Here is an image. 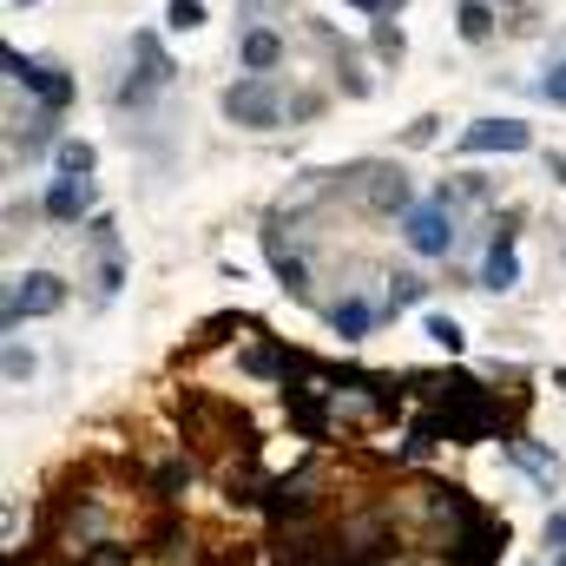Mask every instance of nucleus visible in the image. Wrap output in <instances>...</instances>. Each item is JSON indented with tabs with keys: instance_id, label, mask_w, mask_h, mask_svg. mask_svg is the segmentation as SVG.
I'll return each mask as SVG.
<instances>
[{
	"instance_id": "19",
	"label": "nucleus",
	"mask_w": 566,
	"mask_h": 566,
	"mask_svg": "<svg viewBox=\"0 0 566 566\" xmlns=\"http://www.w3.org/2000/svg\"><path fill=\"white\" fill-rule=\"evenodd\" d=\"M507 448H514V461H521V468H527L541 488H554V481H560V461H547L541 448H527V441H507Z\"/></svg>"
},
{
	"instance_id": "25",
	"label": "nucleus",
	"mask_w": 566,
	"mask_h": 566,
	"mask_svg": "<svg viewBox=\"0 0 566 566\" xmlns=\"http://www.w3.org/2000/svg\"><path fill=\"white\" fill-rule=\"evenodd\" d=\"M541 93H547L554 106H566V60L554 66V73H547V80H541Z\"/></svg>"
},
{
	"instance_id": "24",
	"label": "nucleus",
	"mask_w": 566,
	"mask_h": 566,
	"mask_svg": "<svg viewBox=\"0 0 566 566\" xmlns=\"http://www.w3.org/2000/svg\"><path fill=\"white\" fill-rule=\"evenodd\" d=\"M33 376V356L27 349H7V382H27Z\"/></svg>"
},
{
	"instance_id": "18",
	"label": "nucleus",
	"mask_w": 566,
	"mask_h": 566,
	"mask_svg": "<svg viewBox=\"0 0 566 566\" xmlns=\"http://www.w3.org/2000/svg\"><path fill=\"white\" fill-rule=\"evenodd\" d=\"M369 205H376V211H409V178L382 171V178L369 185Z\"/></svg>"
},
{
	"instance_id": "9",
	"label": "nucleus",
	"mask_w": 566,
	"mask_h": 566,
	"mask_svg": "<svg viewBox=\"0 0 566 566\" xmlns=\"http://www.w3.org/2000/svg\"><path fill=\"white\" fill-rule=\"evenodd\" d=\"M521 283V258H514V231H494L488 264H481V290H514Z\"/></svg>"
},
{
	"instance_id": "10",
	"label": "nucleus",
	"mask_w": 566,
	"mask_h": 566,
	"mask_svg": "<svg viewBox=\"0 0 566 566\" xmlns=\"http://www.w3.org/2000/svg\"><path fill=\"white\" fill-rule=\"evenodd\" d=\"M151 547H158V566H198V534L185 527V521H158V534H151Z\"/></svg>"
},
{
	"instance_id": "6",
	"label": "nucleus",
	"mask_w": 566,
	"mask_h": 566,
	"mask_svg": "<svg viewBox=\"0 0 566 566\" xmlns=\"http://www.w3.org/2000/svg\"><path fill=\"white\" fill-rule=\"evenodd\" d=\"M60 303H66V283L53 277V271H27V277L13 283V296H7V329L20 316H53Z\"/></svg>"
},
{
	"instance_id": "16",
	"label": "nucleus",
	"mask_w": 566,
	"mask_h": 566,
	"mask_svg": "<svg viewBox=\"0 0 566 566\" xmlns=\"http://www.w3.org/2000/svg\"><path fill=\"white\" fill-rule=\"evenodd\" d=\"M185 488H191V461H165L158 474H151V501H185Z\"/></svg>"
},
{
	"instance_id": "15",
	"label": "nucleus",
	"mask_w": 566,
	"mask_h": 566,
	"mask_svg": "<svg viewBox=\"0 0 566 566\" xmlns=\"http://www.w3.org/2000/svg\"><path fill=\"white\" fill-rule=\"evenodd\" d=\"M93 158H99V151H93L86 139H60V145H53V165H60V178H93Z\"/></svg>"
},
{
	"instance_id": "11",
	"label": "nucleus",
	"mask_w": 566,
	"mask_h": 566,
	"mask_svg": "<svg viewBox=\"0 0 566 566\" xmlns=\"http://www.w3.org/2000/svg\"><path fill=\"white\" fill-rule=\"evenodd\" d=\"M238 60H244V73H271L283 60V40L271 33V27H251L244 40H238Z\"/></svg>"
},
{
	"instance_id": "28",
	"label": "nucleus",
	"mask_w": 566,
	"mask_h": 566,
	"mask_svg": "<svg viewBox=\"0 0 566 566\" xmlns=\"http://www.w3.org/2000/svg\"><path fill=\"white\" fill-rule=\"evenodd\" d=\"M547 165H554V178H560V185H566V158H547Z\"/></svg>"
},
{
	"instance_id": "7",
	"label": "nucleus",
	"mask_w": 566,
	"mask_h": 566,
	"mask_svg": "<svg viewBox=\"0 0 566 566\" xmlns=\"http://www.w3.org/2000/svg\"><path fill=\"white\" fill-rule=\"evenodd\" d=\"M527 145H534V126L527 119H481V126L461 133V151L468 158H481V151H527Z\"/></svg>"
},
{
	"instance_id": "20",
	"label": "nucleus",
	"mask_w": 566,
	"mask_h": 566,
	"mask_svg": "<svg viewBox=\"0 0 566 566\" xmlns=\"http://www.w3.org/2000/svg\"><path fill=\"white\" fill-rule=\"evenodd\" d=\"M428 296V283L416 277V271H402V277L389 283V310H409V303H422Z\"/></svg>"
},
{
	"instance_id": "23",
	"label": "nucleus",
	"mask_w": 566,
	"mask_h": 566,
	"mask_svg": "<svg viewBox=\"0 0 566 566\" xmlns=\"http://www.w3.org/2000/svg\"><path fill=\"white\" fill-rule=\"evenodd\" d=\"M46 139H53V113H33V119H27V133H20V145H27V151H40Z\"/></svg>"
},
{
	"instance_id": "27",
	"label": "nucleus",
	"mask_w": 566,
	"mask_h": 566,
	"mask_svg": "<svg viewBox=\"0 0 566 566\" xmlns=\"http://www.w3.org/2000/svg\"><path fill=\"white\" fill-rule=\"evenodd\" d=\"M349 7H363V13H389V7H402V0H349Z\"/></svg>"
},
{
	"instance_id": "2",
	"label": "nucleus",
	"mask_w": 566,
	"mask_h": 566,
	"mask_svg": "<svg viewBox=\"0 0 566 566\" xmlns=\"http://www.w3.org/2000/svg\"><path fill=\"white\" fill-rule=\"evenodd\" d=\"M402 238H409V251H416V258H448V251H454V211H448V191L409 211Z\"/></svg>"
},
{
	"instance_id": "21",
	"label": "nucleus",
	"mask_w": 566,
	"mask_h": 566,
	"mask_svg": "<svg viewBox=\"0 0 566 566\" xmlns=\"http://www.w3.org/2000/svg\"><path fill=\"white\" fill-rule=\"evenodd\" d=\"M428 336H434V343H441V349H448V356H461V343H468V336H461V323H454V316H428Z\"/></svg>"
},
{
	"instance_id": "1",
	"label": "nucleus",
	"mask_w": 566,
	"mask_h": 566,
	"mask_svg": "<svg viewBox=\"0 0 566 566\" xmlns=\"http://www.w3.org/2000/svg\"><path fill=\"white\" fill-rule=\"evenodd\" d=\"M501 554H507V521H494L481 507L448 534V566H494Z\"/></svg>"
},
{
	"instance_id": "3",
	"label": "nucleus",
	"mask_w": 566,
	"mask_h": 566,
	"mask_svg": "<svg viewBox=\"0 0 566 566\" xmlns=\"http://www.w3.org/2000/svg\"><path fill=\"white\" fill-rule=\"evenodd\" d=\"M224 119H238V126H277L283 119V99H277V86L264 80V73H251V80H238L231 93H224Z\"/></svg>"
},
{
	"instance_id": "14",
	"label": "nucleus",
	"mask_w": 566,
	"mask_h": 566,
	"mask_svg": "<svg viewBox=\"0 0 566 566\" xmlns=\"http://www.w3.org/2000/svg\"><path fill=\"white\" fill-rule=\"evenodd\" d=\"M454 20H461V40H468V46L494 40V7H488V0H461V7H454Z\"/></svg>"
},
{
	"instance_id": "8",
	"label": "nucleus",
	"mask_w": 566,
	"mask_h": 566,
	"mask_svg": "<svg viewBox=\"0 0 566 566\" xmlns=\"http://www.w3.org/2000/svg\"><path fill=\"white\" fill-rule=\"evenodd\" d=\"M86 205H93V178H53V191H46V218L53 224H80Z\"/></svg>"
},
{
	"instance_id": "29",
	"label": "nucleus",
	"mask_w": 566,
	"mask_h": 566,
	"mask_svg": "<svg viewBox=\"0 0 566 566\" xmlns=\"http://www.w3.org/2000/svg\"><path fill=\"white\" fill-rule=\"evenodd\" d=\"M488 7H494V0H488ZM501 7H521V0H501Z\"/></svg>"
},
{
	"instance_id": "13",
	"label": "nucleus",
	"mask_w": 566,
	"mask_h": 566,
	"mask_svg": "<svg viewBox=\"0 0 566 566\" xmlns=\"http://www.w3.org/2000/svg\"><path fill=\"white\" fill-rule=\"evenodd\" d=\"M329 323H336V336H343V343H356V336H369V329H376V310H369L363 296H343V303L329 310Z\"/></svg>"
},
{
	"instance_id": "22",
	"label": "nucleus",
	"mask_w": 566,
	"mask_h": 566,
	"mask_svg": "<svg viewBox=\"0 0 566 566\" xmlns=\"http://www.w3.org/2000/svg\"><path fill=\"white\" fill-rule=\"evenodd\" d=\"M165 20H171L178 33H191V27H205V0H171V7H165Z\"/></svg>"
},
{
	"instance_id": "26",
	"label": "nucleus",
	"mask_w": 566,
	"mask_h": 566,
	"mask_svg": "<svg viewBox=\"0 0 566 566\" xmlns=\"http://www.w3.org/2000/svg\"><path fill=\"white\" fill-rule=\"evenodd\" d=\"M547 547H554V554H566V514H554V521H547Z\"/></svg>"
},
{
	"instance_id": "17",
	"label": "nucleus",
	"mask_w": 566,
	"mask_h": 566,
	"mask_svg": "<svg viewBox=\"0 0 566 566\" xmlns=\"http://www.w3.org/2000/svg\"><path fill=\"white\" fill-rule=\"evenodd\" d=\"M80 566H139V547H126V541H93V547H80Z\"/></svg>"
},
{
	"instance_id": "5",
	"label": "nucleus",
	"mask_w": 566,
	"mask_h": 566,
	"mask_svg": "<svg viewBox=\"0 0 566 566\" xmlns=\"http://www.w3.org/2000/svg\"><path fill=\"white\" fill-rule=\"evenodd\" d=\"M0 60H7V80H13V86H27V93H40V106H46V113H60V106L73 99V80H66V73H53V66H40V60H27L20 46H7Z\"/></svg>"
},
{
	"instance_id": "4",
	"label": "nucleus",
	"mask_w": 566,
	"mask_h": 566,
	"mask_svg": "<svg viewBox=\"0 0 566 566\" xmlns=\"http://www.w3.org/2000/svg\"><path fill=\"white\" fill-rule=\"evenodd\" d=\"M258 507H264L277 527H303V521L323 507V494H316V481H310V474H283V481L264 488V501H258Z\"/></svg>"
},
{
	"instance_id": "12",
	"label": "nucleus",
	"mask_w": 566,
	"mask_h": 566,
	"mask_svg": "<svg viewBox=\"0 0 566 566\" xmlns=\"http://www.w3.org/2000/svg\"><path fill=\"white\" fill-rule=\"evenodd\" d=\"M264 251H271V271H277L283 290H290V296H310V271H303V258H290V251H283L277 231H264Z\"/></svg>"
}]
</instances>
